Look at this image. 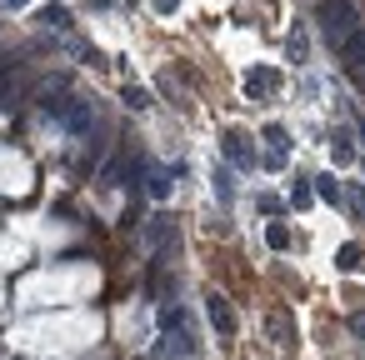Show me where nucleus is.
<instances>
[{"label": "nucleus", "mask_w": 365, "mask_h": 360, "mask_svg": "<svg viewBox=\"0 0 365 360\" xmlns=\"http://www.w3.org/2000/svg\"><path fill=\"white\" fill-rule=\"evenodd\" d=\"M145 190H150V200H165V195H170V175H165L160 165H150V175H145Z\"/></svg>", "instance_id": "obj_11"}, {"label": "nucleus", "mask_w": 365, "mask_h": 360, "mask_svg": "<svg viewBox=\"0 0 365 360\" xmlns=\"http://www.w3.org/2000/svg\"><path fill=\"white\" fill-rule=\"evenodd\" d=\"M205 310H210V325H215V335L220 340H235V330H240V320H235V310H230V300L225 295H205Z\"/></svg>", "instance_id": "obj_5"}, {"label": "nucleus", "mask_w": 365, "mask_h": 360, "mask_svg": "<svg viewBox=\"0 0 365 360\" xmlns=\"http://www.w3.org/2000/svg\"><path fill=\"white\" fill-rule=\"evenodd\" d=\"M350 330H355V335L365 340V310H355V315H350Z\"/></svg>", "instance_id": "obj_24"}, {"label": "nucleus", "mask_w": 365, "mask_h": 360, "mask_svg": "<svg viewBox=\"0 0 365 360\" xmlns=\"http://www.w3.org/2000/svg\"><path fill=\"white\" fill-rule=\"evenodd\" d=\"M265 330H270V335H275V345H290V340H295V325H290V320H285V310H275V315H270V320H265Z\"/></svg>", "instance_id": "obj_10"}, {"label": "nucleus", "mask_w": 365, "mask_h": 360, "mask_svg": "<svg viewBox=\"0 0 365 360\" xmlns=\"http://www.w3.org/2000/svg\"><path fill=\"white\" fill-rule=\"evenodd\" d=\"M31 0H0V11H26Z\"/></svg>", "instance_id": "obj_25"}, {"label": "nucleus", "mask_w": 365, "mask_h": 360, "mask_svg": "<svg viewBox=\"0 0 365 360\" xmlns=\"http://www.w3.org/2000/svg\"><path fill=\"white\" fill-rule=\"evenodd\" d=\"M150 6H155V16H175V11H180V0H150Z\"/></svg>", "instance_id": "obj_23"}, {"label": "nucleus", "mask_w": 365, "mask_h": 360, "mask_svg": "<svg viewBox=\"0 0 365 360\" xmlns=\"http://www.w3.org/2000/svg\"><path fill=\"white\" fill-rule=\"evenodd\" d=\"M125 106H130V110H150V106H155V96H150L145 86H125Z\"/></svg>", "instance_id": "obj_14"}, {"label": "nucleus", "mask_w": 365, "mask_h": 360, "mask_svg": "<svg viewBox=\"0 0 365 360\" xmlns=\"http://www.w3.org/2000/svg\"><path fill=\"white\" fill-rule=\"evenodd\" d=\"M340 56L350 61V71H360V61H365V31H355V36L340 46Z\"/></svg>", "instance_id": "obj_13"}, {"label": "nucleus", "mask_w": 365, "mask_h": 360, "mask_svg": "<svg viewBox=\"0 0 365 360\" xmlns=\"http://www.w3.org/2000/svg\"><path fill=\"white\" fill-rule=\"evenodd\" d=\"M41 26H46V31H61V36H66V31H71L76 21H71V11H66V6H46V11H41Z\"/></svg>", "instance_id": "obj_9"}, {"label": "nucleus", "mask_w": 365, "mask_h": 360, "mask_svg": "<svg viewBox=\"0 0 365 360\" xmlns=\"http://www.w3.org/2000/svg\"><path fill=\"white\" fill-rule=\"evenodd\" d=\"M145 240H150V245H160V240H165V220H160V215L145 225Z\"/></svg>", "instance_id": "obj_20"}, {"label": "nucleus", "mask_w": 365, "mask_h": 360, "mask_svg": "<svg viewBox=\"0 0 365 360\" xmlns=\"http://www.w3.org/2000/svg\"><path fill=\"white\" fill-rule=\"evenodd\" d=\"M160 330H165V345H160V355H170V360H185V355H195V325H190V315L175 305V310H160Z\"/></svg>", "instance_id": "obj_1"}, {"label": "nucleus", "mask_w": 365, "mask_h": 360, "mask_svg": "<svg viewBox=\"0 0 365 360\" xmlns=\"http://www.w3.org/2000/svg\"><path fill=\"white\" fill-rule=\"evenodd\" d=\"M315 21H320V36L330 46H345L355 36V6H350V0H320Z\"/></svg>", "instance_id": "obj_2"}, {"label": "nucleus", "mask_w": 365, "mask_h": 360, "mask_svg": "<svg viewBox=\"0 0 365 360\" xmlns=\"http://www.w3.org/2000/svg\"><path fill=\"white\" fill-rule=\"evenodd\" d=\"M265 145H270L275 155H285V145H290V140H285V125H280V120H270V125H265Z\"/></svg>", "instance_id": "obj_16"}, {"label": "nucleus", "mask_w": 365, "mask_h": 360, "mask_svg": "<svg viewBox=\"0 0 365 360\" xmlns=\"http://www.w3.org/2000/svg\"><path fill=\"white\" fill-rule=\"evenodd\" d=\"M355 81H360V86H365V71H355Z\"/></svg>", "instance_id": "obj_26"}, {"label": "nucleus", "mask_w": 365, "mask_h": 360, "mask_svg": "<svg viewBox=\"0 0 365 360\" xmlns=\"http://www.w3.org/2000/svg\"><path fill=\"white\" fill-rule=\"evenodd\" d=\"M255 205H260V210H265V215H285V200H275V195H260V200H255Z\"/></svg>", "instance_id": "obj_19"}, {"label": "nucleus", "mask_w": 365, "mask_h": 360, "mask_svg": "<svg viewBox=\"0 0 365 360\" xmlns=\"http://www.w3.org/2000/svg\"><path fill=\"white\" fill-rule=\"evenodd\" d=\"M265 245H270V250H290V225H285V220H270V225H265Z\"/></svg>", "instance_id": "obj_12"}, {"label": "nucleus", "mask_w": 365, "mask_h": 360, "mask_svg": "<svg viewBox=\"0 0 365 360\" xmlns=\"http://www.w3.org/2000/svg\"><path fill=\"white\" fill-rule=\"evenodd\" d=\"M260 165H265V170H285V155H275V150H265V155H260Z\"/></svg>", "instance_id": "obj_21"}, {"label": "nucleus", "mask_w": 365, "mask_h": 360, "mask_svg": "<svg viewBox=\"0 0 365 360\" xmlns=\"http://www.w3.org/2000/svg\"><path fill=\"white\" fill-rule=\"evenodd\" d=\"M41 110L56 115L71 135H91V130H96V110H91L86 101H66V96H61V101H41Z\"/></svg>", "instance_id": "obj_3"}, {"label": "nucleus", "mask_w": 365, "mask_h": 360, "mask_svg": "<svg viewBox=\"0 0 365 360\" xmlns=\"http://www.w3.org/2000/svg\"><path fill=\"white\" fill-rule=\"evenodd\" d=\"M315 195H320L325 205H340V185H335L330 175H315Z\"/></svg>", "instance_id": "obj_17"}, {"label": "nucleus", "mask_w": 365, "mask_h": 360, "mask_svg": "<svg viewBox=\"0 0 365 360\" xmlns=\"http://www.w3.org/2000/svg\"><path fill=\"white\" fill-rule=\"evenodd\" d=\"M215 195H220V200H230V170H220V175H215Z\"/></svg>", "instance_id": "obj_22"}, {"label": "nucleus", "mask_w": 365, "mask_h": 360, "mask_svg": "<svg viewBox=\"0 0 365 360\" xmlns=\"http://www.w3.org/2000/svg\"><path fill=\"white\" fill-rule=\"evenodd\" d=\"M220 150H225V160H230L235 170H255V165H260L255 145H250V140H245L240 130H225V135H220Z\"/></svg>", "instance_id": "obj_4"}, {"label": "nucleus", "mask_w": 365, "mask_h": 360, "mask_svg": "<svg viewBox=\"0 0 365 360\" xmlns=\"http://www.w3.org/2000/svg\"><path fill=\"white\" fill-rule=\"evenodd\" d=\"M335 270H340V275H360V270H365V250H360L355 240H345V245L335 250Z\"/></svg>", "instance_id": "obj_7"}, {"label": "nucleus", "mask_w": 365, "mask_h": 360, "mask_svg": "<svg viewBox=\"0 0 365 360\" xmlns=\"http://www.w3.org/2000/svg\"><path fill=\"white\" fill-rule=\"evenodd\" d=\"M310 200H315V185H310V180H295V185H290V205H295V210H305Z\"/></svg>", "instance_id": "obj_18"}, {"label": "nucleus", "mask_w": 365, "mask_h": 360, "mask_svg": "<svg viewBox=\"0 0 365 360\" xmlns=\"http://www.w3.org/2000/svg\"><path fill=\"white\" fill-rule=\"evenodd\" d=\"M285 56H290V66H305V61H310V41H305V26H290Z\"/></svg>", "instance_id": "obj_8"}, {"label": "nucleus", "mask_w": 365, "mask_h": 360, "mask_svg": "<svg viewBox=\"0 0 365 360\" xmlns=\"http://www.w3.org/2000/svg\"><path fill=\"white\" fill-rule=\"evenodd\" d=\"M330 140H335V145H330V160H335V165H350V160H355V145H350V135H330Z\"/></svg>", "instance_id": "obj_15"}, {"label": "nucleus", "mask_w": 365, "mask_h": 360, "mask_svg": "<svg viewBox=\"0 0 365 360\" xmlns=\"http://www.w3.org/2000/svg\"><path fill=\"white\" fill-rule=\"evenodd\" d=\"M280 81H285V76H280L275 66H250V76H245V96H250V101H265V96L280 91Z\"/></svg>", "instance_id": "obj_6"}]
</instances>
